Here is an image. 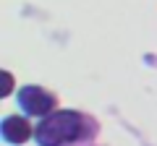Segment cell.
<instances>
[{
	"label": "cell",
	"instance_id": "cell-1",
	"mask_svg": "<svg viewBox=\"0 0 157 146\" xmlns=\"http://www.w3.org/2000/svg\"><path fill=\"white\" fill-rule=\"evenodd\" d=\"M39 146H66L84 136V118L73 110L50 112L34 130Z\"/></svg>",
	"mask_w": 157,
	"mask_h": 146
},
{
	"label": "cell",
	"instance_id": "cell-2",
	"mask_svg": "<svg viewBox=\"0 0 157 146\" xmlns=\"http://www.w3.org/2000/svg\"><path fill=\"white\" fill-rule=\"evenodd\" d=\"M18 104L26 110L29 115H50L55 110V97L47 94L45 89H39V86H24L18 91Z\"/></svg>",
	"mask_w": 157,
	"mask_h": 146
},
{
	"label": "cell",
	"instance_id": "cell-3",
	"mask_svg": "<svg viewBox=\"0 0 157 146\" xmlns=\"http://www.w3.org/2000/svg\"><path fill=\"white\" fill-rule=\"evenodd\" d=\"M0 130H3V138H6L8 144H24V141H29V136H32V125L24 118H18V115L6 118Z\"/></svg>",
	"mask_w": 157,
	"mask_h": 146
}]
</instances>
